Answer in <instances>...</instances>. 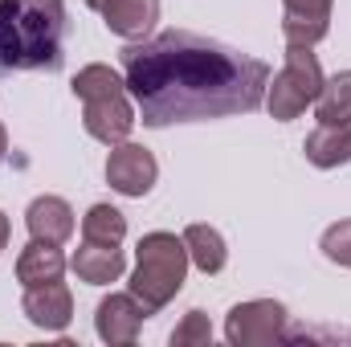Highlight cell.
<instances>
[{"instance_id":"1","label":"cell","mask_w":351,"mask_h":347,"mask_svg":"<svg viewBox=\"0 0 351 347\" xmlns=\"http://www.w3.org/2000/svg\"><path fill=\"white\" fill-rule=\"evenodd\" d=\"M123 82L143 127L250 115L265 102L269 66L200 33L168 29L123 49Z\"/></svg>"},{"instance_id":"2","label":"cell","mask_w":351,"mask_h":347,"mask_svg":"<svg viewBox=\"0 0 351 347\" xmlns=\"http://www.w3.org/2000/svg\"><path fill=\"white\" fill-rule=\"evenodd\" d=\"M66 0H0V74L62 70Z\"/></svg>"},{"instance_id":"3","label":"cell","mask_w":351,"mask_h":347,"mask_svg":"<svg viewBox=\"0 0 351 347\" xmlns=\"http://www.w3.org/2000/svg\"><path fill=\"white\" fill-rule=\"evenodd\" d=\"M74 98L82 102V127L98 143L114 147L131 135L135 127V110H131V94H127V82L110 70V66H82L74 74Z\"/></svg>"},{"instance_id":"4","label":"cell","mask_w":351,"mask_h":347,"mask_svg":"<svg viewBox=\"0 0 351 347\" xmlns=\"http://www.w3.org/2000/svg\"><path fill=\"white\" fill-rule=\"evenodd\" d=\"M188 274V246L176 233H147L135 250V274H131V294L156 315L172 302Z\"/></svg>"},{"instance_id":"5","label":"cell","mask_w":351,"mask_h":347,"mask_svg":"<svg viewBox=\"0 0 351 347\" xmlns=\"http://www.w3.org/2000/svg\"><path fill=\"white\" fill-rule=\"evenodd\" d=\"M323 82H327V78H323V66H319V58L311 53V45H290L282 74L265 86V106H269V115H274L278 123L298 119V115L319 98Z\"/></svg>"},{"instance_id":"6","label":"cell","mask_w":351,"mask_h":347,"mask_svg":"<svg viewBox=\"0 0 351 347\" xmlns=\"http://www.w3.org/2000/svg\"><path fill=\"white\" fill-rule=\"evenodd\" d=\"M225 339L233 347H265L286 339V307L274 298H254L233 307L225 319Z\"/></svg>"},{"instance_id":"7","label":"cell","mask_w":351,"mask_h":347,"mask_svg":"<svg viewBox=\"0 0 351 347\" xmlns=\"http://www.w3.org/2000/svg\"><path fill=\"white\" fill-rule=\"evenodd\" d=\"M156 176H160V164H156V156L147 147L127 143V139L110 147V156H106V184L114 192H123V196H147L152 184H156Z\"/></svg>"},{"instance_id":"8","label":"cell","mask_w":351,"mask_h":347,"mask_svg":"<svg viewBox=\"0 0 351 347\" xmlns=\"http://www.w3.org/2000/svg\"><path fill=\"white\" fill-rule=\"evenodd\" d=\"M152 311L135 298V294H110L98 302V315H94V327H98V339L110 347H131L139 339V327Z\"/></svg>"},{"instance_id":"9","label":"cell","mask_w":351,"mask_h":347,"mask_svg":"<svg viewBox=\"0 0 351 347\" xmlns=\"http://www.w3.org/2000/svg\"><path fill=\"white\" fill-rule=\"evenodd\" d=\"M25 319L41 331H66L70 319H74V298H70V286L58 278V282H41V286H25Z\"/></svg>"},{"instance_id":"10","label":"cell","mask_w":351,"mask_h":347,"mask_svg":"<svg viewBox=\"0 0 351 347\" xmlns=\"http://www.w3.org/2000/svg\"><path fill=\"white\" fill-rule=\"evenodd\" d=\"M331 4L335 0H282V33L286 45H319L331 29Z\"/></svg>"},{"instance_id":"11","label":"cell","mask_w":351,"mask_h":347,"mask_svg":"<svg viewBox=\"0 0 351 347\" xmlns=\"http://www.w3.org/2000/svg\"><path fill=\"white\" fill-rule=\"evenodd\" d=\"M25 225L33 233V241H49V246H66L74 237V208L62 196H37L25 213Z\"/></svg>"},{"instance_id":"12","label":"cell","mask_w":351,"mask_h":347,"mask_svg":"<svg viewBox=\"0 0 351 347\" xmlns=\"http://www.w3.org/2000/svg\"><path fill=\"white\" fill-rule=\"evenodd\" d=\"M102 21L114 37H127V41H139L152 33V25L160 21V0H106L102 8Z\"/></svg>"},{"instance_id":"13","label":"cell","mask_w":351,"mask_h":347,"mask_svg":"<svg viewBox=\"0 0 351 347\" xmlns=\"http://www.w3.org/2000/svg\"><path fill=\"white\" fill-rule=\"evenodd\" d=\"M74 274L90 282V286H106V282H119L123 278V250L119 246H106V241H86L82 237V246H78V254H74Z\"/></svg>"},{"instance_id":"14","label":"cell","mask_w":351,"mask_h":347,"mask_svg":"<svg viewBox=\"0 0 351 347\" xmlns=\"http://www.w3.org/2000/svg\"><path fill=\"white\" fill-rule=\"evenodd\" d=\"M66 274V258L58 246L49 241H29L16 258V282L21 286H41V282H58Z\"/></svg>"},{"instance_id":"15","label":"cell","mask_w":351,"mask_h":347,"mask_svg":"<svg viewBox=\"0 0 351 347\" xmlns=\"http://www.w3.org/2000/svg\"><path fill=\"white\" fill-rule=\"evenodd\" d=\"M302 152H306V160H311L315 168L351 164V123L348 127H327V123H319V127L306 135Z\"/></svg>"},{"instance_id":"16","label":"cell","mask_w":351,"mask_h":347,"mask_svg":"<svg viewBox=\"0 0 351 347\" xmlns=\"http://www.w3.org/2000/svg\"><path fill=\"white\" fill-rule=\"evenodd\" d=\"M184 246H188V261L204 274H221L229 250H225V237L213 229V225H188L184 229Z\"/></svg>"},{"instance_id":"17","label":"cell","mask_w":351,"mask_h":347,"mask_svg":"<svg viewBox=\"0 0 351 347\" xmlns=\"http://www.w3.org/2000/svg\"><path fill=\"white\" fill-rule=\"evenodd\" d=\"M315 115L327 127H348L351 123V70H339L331 82H323L315 98Z\"/></svg>"},{"instance_id":"18","label":"cell","mask_w":351,"mask_h":347,"mask_svg":"<svg viewBox=\"0 0 351 347\" xmlns=\"http://www.w3.org/2000/svg\"><path fill=\"white\" fill-rule=\"evenodd\" d=\"M82 237L86 241H106V246H123L127 237V217L110 204H94L82 217Z\"/></svg>"},{"instance_id":"19","label":"cell","mask_w":351,"mask_h":347,"mask_svg":"<svg viewBox=\"0 0 351 347\" xmlns=\"http://www.w3.org/2000/svg\"><path fill=\"white\" fill-rule=\"evenodd\" d=\"M208 339H213V327L204 311H188L184 323L172 331V347H204Z\"/></svg>"},{"instance_id":"20","label":"cell","mask_w":351,"mask_h":347,"mask_svg":"<svg viewBox=\"0 0 351 347\" xmlns=\"http://www.w3.org/2000/svg\"><path fill=\"white\" fill-rule=\"evenodd\" d=\"M323 254L335 261V265H348L351 270V221H339V225H331L327 233H323Z\"/></svg>"},{"instance_id":"21","label":"cell","mask_w":351,"mask_h":347,"mask_svg":"<svg viewBox=\"0 0 351 347\" xmlns=\"http://www.w3.org/2000/svg\"><path fill=\"white\" fill-rule=\"evenodd\" d=\"M4 246H8V217L0 213V250H4Z\"/></svg>"},{"instance_id":"22","label":"cell","mask_w":351,"mask_h":347,"mask_svg":"<svg viewBox=\"0 0 351 347\" xmlns=\"http://www.w3.org/2000/svg\"><path fill=\"white\" fill-rule=\"evenodd\" d=\"M4 152H8V135H4V127H0V164H4Z\"/></svg>"},{"instance_id":"23","label":"cell","mask_w":351,"mask_h":347,"mask_svg":"<svg viewBox=\"0 0 351 347\" xmlns=\"http://www.w3.org/2000/svg\"><path fill=\"white\" fill-rule=\"evenodd\" d=\"M90 8H94V12H102V8H106V0H86Z\"/></svg>"}]
</instances>
